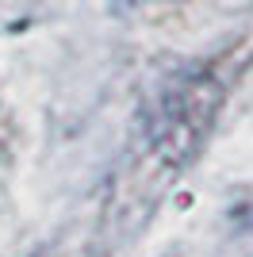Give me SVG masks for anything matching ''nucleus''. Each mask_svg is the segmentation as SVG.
<instances>
[{"label":"nucleus","mask_w":253,"mask_h":257,"mask_svg":"<svg viewBox=\"0 0 253 257\" xmlns=\"http://www.w3.org/2000/svg\"><path fill=\"white\" fill-rule=\"evenodd\" d=\"M215 107H219V92L215 85H207V77H188L184 85H177L158 104L150 123L154 154H161L165 161H184L188 154H196L215 119Z\"/></svg>","instance_id":"obj_1"}]
</instances>
